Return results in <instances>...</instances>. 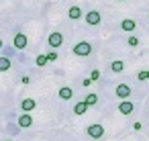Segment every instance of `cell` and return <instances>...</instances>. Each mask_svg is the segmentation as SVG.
<instances>
[{"label":"cell","mask_w":149,"mask_h":141,"mask_svg":"<svg viewBox=\"0 0 149 141\" xmlns=\"http://www.w3.org/2000/svg\"><path fill=\"white\" fill-rule=\"evenodd\" d=\"M47 45H49V47H53V49L61 47V45H63V35H61L59 31L49 33V37H47Z\"/></svg>","instance_id":"1"},{"label":"cell","mask_w":149,"mask_h":141,"mask_svg":"<svg viewBox=\"0 0 149 141\" xmlns=\"http://www.w3.org/2000/svg\"><path fill=\"white\" fill-rule=\"evenodd\" d=\"M74 53H76V55L86 57V55H90V53H92V45H90V43H86V41L76 43V45H74Z\"/></svg>","instance_id":"2"},{"label":"cell","mask_w":149,"mask_h":141,"mask_svg":"<svg viewBox=\"0 0 149 141\" xmlns=\"http://www.w3.org/2000/svg\"><path fill=\"white\" fill-rule=\"evenodd\" d=\"M84 19H86V23H88V25H92V27L100 25V21H102V17H100V13H98V10H88Z\"/></svg>","instance_id":"3"},{"label":"cell","mask_w":149,"mask_h":141,"mask_svg":"<svg viewBox=\"0 0 149 141\" xmlns=\"http://www.w3.org/2000/svg\"><path fill=\"white\" fill-rule=\"evenodd\" d=\"M86 133H88L90 137H94V139H100V137L104 135V127H102V125H88Z\"/></svg>","instance_id":"4"},{"label":"cell","mask_w":149,"mask_h":141,"mask_svg":"<svg viewBox=\"0 0 149 141\" xmlns=\"http://www.w3.org/2000/svg\"><path fill=\"white\" fill-rule=\"evenodd\" d=\"M114 94H116L118 98H123V100H125V98H129V96H131V88H129L127 84H118V86L114 88Z\"/></svg>","instance_id":"5"},{"label":"cell","mask_w":149,"mask_h":141,"mask_svg":"<svg viewBox=\"0 0 149 141\" xmlns=\"http://www.w3.org/2000/svg\"><path fill=\"white\" fill-rule=\"evenodd\" d=\"M13 43H15V49H25V47H27V35L17 33L15 39H13Z\"/></svg>","instance_id":"6"},{"label":"cell","mask_w":149,"mask_h":141,"mask_svg":"<svg viewBox=\"0 0 149 141\" xmlns=\"http://www.w3.org/2000/svg\"><path fill=\"white\" fill-rule=\"evenodd\" d=\"M118 110H120V114H131V112L135 110V104H133L131 100H123V102L118 104Z\"/></svg>","instance_id":"7"},{"label":"cell","mask_w":149,"mask_h":141,"mask_svg":"<svg viewBox=\"0 0 149 141\" xmlns=\"http://www.w3.org/2000/svg\"><path fill=\"white\" fill-rule=\"evenodd\" d=\"M17 123H19V127H21V129H27V127H31V125H33V117H31L29 112H25V114H21V117H19V121H17Z\"/></svg>","instance_id":"8"},{"label":"cell","mask_w":149,"mask_h":141,"mask_svg":"<svg viewBox=\"0 0 149 141\" xmlns=\"http://www.w3.org/2000/svg\"><path fill=\"white\" fill-rule=\"evenodd\" d=\"M135 27H137V23H135L133 19H125V21L120 23V29H123V31H127V33H133V31H135Z\"/></svg>","instance_id":"9"},{"label":"cell","mask_w":149,"mask_h":141,"mask_svg":"<svg viewBox=\"0 0 149 141\" xmlns=\"http://www.w3.org/2000/svg\"><path fill=\"white\" fill-rule=\"evenodd\" d=\"M35 106H37V102H35L33 98H25V100L21 102V108H23V112H31Z\"/></svg>","instance_id":"10"},{"label":"cell","mask_w":149,"mask_h":141,"mask_svg":"<svg viewBox=\"0 0 149 141\" xmlns=\"http://www.w3.org/2000/svg\"><path fill=\"white\" fill-rule=\"evenodd\" d=\"M68 17H70L72 21H78V19H82V8H80V6H72V8L68 10Z\"/></svg>","instance_id":"11"},{"label":"cell","mask_w":149,"mask_h":141,"mask_svg":"<svg viewBox=\"0 0 149 141\" xmlns=\"http://www.w3.org/2000/svg\"><path fill=\"white\" fill-rule=\"evenodd\" d=\"M88 106H90V104H88L86 100H82V102H76V104H74V112H76V114H84V112L88 110Z\"/></svg>","instance_id":"12"},{"label":"cell","mask_w":149,"mask_h":141,"mask_svg":"<svg viewBox=\"0 0 149 141\" xmlns=\"http://www.w3.org/2000/svg\"><path fill=\"white\" fill-rule=\"evenodd\" d=\"M74 96V92H72V88L70 86H63V88H59V98H63V100H70Z\"/></svg>","instance_id":"13"},{"label":"cell","mask_w":149,"mask_h":141,"mask_svg":"<svg viewBox=\"0 0 149 141\" xmlns=\"http://www.w3.org/2000/svg\"><path fill=\"white\" fill-rule=\"evenodd\" d=\"M110 70H112V72H116V74H118V72H123V70H125V64H123V61H120V59H114V61H112V64H110Z\"/></svg>","instance_id":"14"},{"label":"cell","mask_w":149,"mask_h":141,"mask_svg":"<svg viewBox=\"0 0 149 141\" xmlns=\"http://www.w3.org/2000/svg\"><path fill=\"white\" fill-rule=\"evenodd\" d=\"M8 68H10V59H8V57H2V59H0V70L6 72Z\"/></svg>","instance_id":"15"},{"label":"cell","mask_w":149,"mask_h":141,"mask_svg":"<svg viewBox=\"0 0 149 141\" xmlns=\"http://www.w3.org/2000/svg\"><path fill=\"white\" fill-rule=\"evenodd\" d=\"M86 102H88V104L92 106V104H96V102H98V96H96L94 92H90V94L86 96Z\"/></svg>","instance_id":"16"},{"label":"cell","mask_w":149,"mask_h":141,"mask_svg":"<svg viewBox=\"0 0 149 141\" xmlns=\"http://www.w3.org/2000/svg\"><path fill=\"white\" fill-rule=\"evenodd\" d=\"M49 61V57H47V53H43V55H37V66H45Z\"/></svg>","instance_id":"17"},{"label":"cell","mask_w":149,"mask_h":141,"mask_svg":"<svg viewBox=\"0 0 149 141\" xmlns=\"http://www.w3.org/2000/svg\"><path fill=\"white\" fill-rule=\"evenodd\" d=\"M137 78H139L141 82H143V80H149V72H147V70H141V72L137 74Z\"/></svg>","instance_id":"18"},{"label":"cell","mask_w":149,"mask_h":141,"mask_svg":"<svg viewBox=\"0 0 149 141\" xmlns=\"http://www.w3.org/2000/svg\"><path fill=\"white\" fill-rule=\"evenodd\" d=\"M127 43H129V45H131V47H137V45H139V39H137V37H133V35H131V37H129V39H127Z\"/></svg>","instance_id":"19"},{"label":"cell","mask_w":149,"mask_h":141,"mask_svg":"<svg viewBox=\"0 0 149 141\" xmlns=\"http://www.w3.org/2000/svg\"><path fill=\"white\" fill-rule=\"evenodd\" d=\"M102 74H100V70H92V74H90V78H92V82H98V78H100Z\"/></svg>","instance_id":"20"},{"label":"cell","mask_w":149,"mask_h":141,"mask_svg":"<svg viewBox=\"0 0 149 141\" xmlns=\"http://www.w3.org/2000/svg\"><path fill=\"white\" fill-rule=\"evenodd\" d=\"M47 57H49V61H55V59H57V53H55V51H49Z\"/></svg>","instance_id":"21"},{"label":"cell","mask_w":149,"mask_h":141,"mask_svg":"<svg viewBox=\"0 0 149 141\" xmlns=\"http://www.w3.org/2000/svg\"><path fill=\"white\" fill-rule=\"evenodd\" d=\"M118 2H123V0H118Z\"/></svg>","instance_id":"22"},{"label":"cell","mask_w":149,"mask_h":141,"mask_svg":"<svg viewBox=\"0 0 149 141\" xmlns=\"http://www.w3.org/2000/svg\"><path fill=\"white\" fill-rule=\"evenodd\" d=\"M6 141H10V139H6Z\"/></svg>","instance_id":"23"},{"label":"cell","mask_w":149,"mask_h":141,"mask_svg":"<svg viewBox=\"0 0 149 141\" xmlns=\"http://www.w3.org/2000/svg\"><path fill=\"white\" fill-rule=\"evenodd\" d=\"M147 19H149V15H147Z\"/></svg>","instance_id":"24"},{"label":"cell","mask_w":149,"mask_h":141,"mask_svg":"<svg viewBox=\"0 0 149 141\" xmlns=\"http://www.w3.org/2000/svg\"><path fill=\"white\" fill-rule=\"evenodd\" d=\"M147 72H149V70H147Z\"/></svg>","instance_id":"25"}]
</instances>
